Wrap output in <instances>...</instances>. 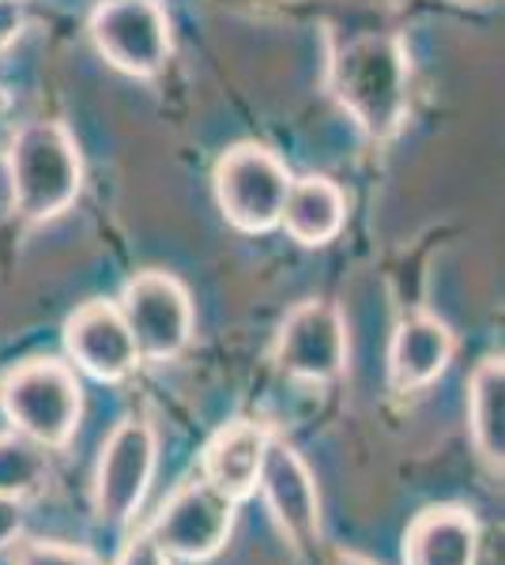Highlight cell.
Here are the masks:
<instances>
[{"mask_svg":"<svg viewBox=\"0 0 505 565\" xmlns=\"http://www.w3.org/2000/svg\"><path fill=\"white\" fill-rule=\"evenodd\" d=\"M328 87L370 140H392L408 117V57L392 34H358L339 45Z\"/></svg>","mask_w":505,"mask_h":565,"instance_id":"obj_1","label":"cell"},{"mask_svg":"<svg viewBox=\"0 0 505 565\" xmlns=\"http://www.w3.org/2000/svg\"><path fill=\"white\" fill-rule=\"evenodd\" d=\"M8 178H12L15 212L31 223H45L69 212L80 196V167L76 140L61 121H31L15 132L8 148Z\"/></svg>","mask_w":505,"mask_h":565,"instance_id":"obj_2","label":"cell"},{"mask_svg":"<svg viewBox=\"0 0 505 565\" xmlns=\"http://www.w3.org/2000/svg\"><path fill=\"white\" fill-rule=\"evenodd\" d=\"M0 407L12 430L39 441L42 449H64L84 415V388L64 362L31 359L0 381Z\"/></svg>","mask_w":505,"mask_h":565,"instance_id":"obj_3","label":"cell"},{"mask_svg":"<svg viewBox=\"0 0 505 565\" xmlns=\"http://www.w3.org/2000/svg\"><path fill=\"white\" fill-rule=\"evenodd\" d=\"M234 505L238 501L219 494L204 479L181 482L167 498V505L155 513V521L148 524V535L167 558L208 562L223 551L227 540H231Z\"/></svg>","mask_w":505,"mask_h":565,"instance_id":"obj_4","label":"cell"},{"mask_svg":"<svg viewBox=\"0 0 505 565\" xmlns=\"http://www.w3.org/2000/svg\"><path fill=\"white\" fill-rule=\"evenodd\" d=\"M291 174L269 148L242 143L231 148L215 167V200L227 223L245 234H264L280 226L283 200H287Z\"/></svg>","mask_w":505,"mask_h":565,"instance_id":"obj_5","label":"cell"},{"mask_svg":"<svg viewBox=\"0 0 505 565\" xmlns=\"http://www.w3.org/2000/svg\"><path fill=\"white\" fill-rule=\"evenodd\" d=\"M122 309L140 359L170 362L192 340V302L189 290L167 271H144L128 279L122 290Z\"/></svg>","mask_w":505,"mask_h":565,"instance_id":"obj_6","label":"cell"},{"mask_svg":"<svg viewBox=\"0 0 505 565\" xmlns=\"http://www.w3.org/2000/svg\"><path fill=\"white\" fill-rule=\"evenodd\" d=\"M91 39L128 76H155L170 57V20L159 0H103L91 12Z\"/></svg>","mask_w":505,"mask_h":565,"instance_id":"obj_7","label":"cell"},{"mask_svg":"<svg viewBox=\"0 0 505 565\" xmlns=\"http://www.w3.org/2000/svg\"><path fill=\"white\" fill-rule=\"evenodd\" d=\"M155 460H159V441H155L151 423L144 418H125L109 441L103 445L95 471V516L103 524H128L136 509L144 505Z\"/></svg>","mask_w":505,"mask_h":565,"instance_id":"obj_8","label":"cell"},{"mask_svg":"<svg viewBox=\"0 0 505 565\" xmlns=\"http://www.w3.org/2000/svg\"><path fill=\"white\" fill-rule=\"evenodd\" d=\"M256 490L264 494V505H269L272 521L280 524V532L287 535L291 546H295V551H317L320 546L317 482L309 476L306 460L275 434H269V445H264Z\"/></svg>","mask_w":505,"mask_h":565,"instance_id":"obj_9","label":"cell"},{"mask_svg":"<svg viewBox=\"0 0 505 565\" xmlns=\"http://www.w3.org/2000/svg\"><path fill=\"white\" fill-rule=\"evenodd\" d=\"M275 362L283 373L309 385H328L347 366V328L333 302H309L295 306L275 340Z\"/></svg>","mask_w":505,"mask_h":565,"instance_id":"obj_10","label":"cell"},{"mask_svg":"<svg viewBox=\"0 0 505 565\" xmlns=\"http://www.w3.org/2000/svg\"><path fill=\"white\" fill-rule=\"evenodd\" d=\"M64 348L98 381H125L140 366V351L133 343L122 309L114 302H87L64 324Z\"/></svg>","mask_w":505,"mask_h":565,"instance_id":"obj_11","label":"cell"},{"mask_svg":"<svg viewBox=\"0 0 505 565\" xmlns=\"http://www.w3.org/2000/svg\"><path fill=\"white\" fill-rule=\"evenodd\" d=\"M480 521L464 505H430L403 532V565H480Z\"/></svg>","mask_w":505,"mask_h":565,"instance_id":"obj_12","label":"cell"},{"mask_svg":"<svg viewBox=\"0 0 505 565\" xmlns=\"http://www.w3.org/2000/svg\"><path fill=\"white\" fill-rule=\"evenodd\" d=\"M456 351V340L438 317L415 313L408 321H400L397 335L389 348V377L397 392H419L434 385L438 377L449 370Z\"/></svg>","mask_w":505,"mask_h":565,"instance_id":"obj_13","label":"cell"},{"mask_svg":"<svg viewBox=\"0 0 505 565\" xmlns=\"http://www.w3.org/2000/svg\"><path fill=\"white\" fill-rule=\"evenodd\" d=\"M264 445H269V430L256 423H231L223 426L204 449V482L227 494L231 501H245L256 490L261 479V460H264Z\"/></svg>","mask_w":505,"mask_h":565,"instance_id":"obj_14","label":"cell"},{"mask_svg":"<svg viewBox=\"0 0 505 565\" xmlns=\"http://www.w3.org/2000/svg\"><path fill=\"white\" fill-rule=\"evenodd\" d=\"M347 215V200L336 181L328 178H291L287 200H283L280 226L298 245H328L339 234Z\"/></svg>","mask_w":505,"mask_h":565,"instance_id":"obj_15","label":"cell"},{"mask_svg":"<svg viewBox=\"0 0 505 565\" xmlns=\"http://www.w3.org/2000/svg\"><path fill=\"white\" fill-rule=\"evenodd\" d=\"M467 426H472L475 452L491 471L505 463V370L502 359H483L472 373L467 392Z\"/></svg>","mask_w":505,"mask_h":565,"instance_id":"obj_16","label":"cell"},{"mask_svg":"<svg viewBox=\"0 0 505 565\" xmlns=\"http://www.w3.org/2000/svg\"><path fill=\"white\" fill-rule=\"evenodd\" d=\"M45 487H50V460L42 445L20 430L0 434V494L27 501Z\"/></svg>","mask_w":505,"mask_h":565,"instance_id":"obj_17","label":"cell"},{"mask_svg":"<svg viewBox=\"0 0 505 565\" xmlns=\"http://www.w3.org/2000/svg\"><path fill=\"white\" fill-rule=\"evenodd\" d=\"M15 565H103L84 546H69V543H20L15 546Z\"/></svg>","mask_w":505,"mask_h":565,"instance_id":"obj_18","label":"cell"},{"mask_svg":"<svg viewBox=\"0 0 505 565\" xmlns=\"http://www.w3.org/2000/svg\"><path fill=\"white\" fill-rule=\"evenodd\" d=\"M23 521H27V516H23V501L0 494V551H8V546L20 543Z\"/></svg>","mask_w":505,"mask_h":565,"instance_id":"obj_19","label":"cell"},{"mask_svg":"<svg viewBox=\"0 0 505 565\" xmlns=\"http://www.w3.org/2000/svg\"><path fill=\"white\" fill-rule=\"evenodd\" d=\"M117 565H170V558L151 543L148 532H140L133 543L125 546V554H122V562H117Z\"/></svg>","mask_w":505,"mask_h":565,"instance_id":"obj_20","label":"cell"},{"mask_svg":"<svg viewBox=\"0 0 505 565\" xmlns=\"http://www.w3.org/2000/svg\"><path fill=\"white\" fill-rule=\"evenodd\" d=\"M23 31V4L20 0H0V53L8 50Z\"/></svg>","mask_w":505,"mask_h":565,"instance_id":"obj_21","label":"cell"},{"mask_svg":"<svg viewBox=\"0 0 505 565\" xmlns=\"http://www.w3.org/2000/svg\"><path fill=\"white\" fill-rule=\"evenodd\" d=\"M328 565H378V562H370V558H362V554H336Z\"/></svg>","mask_w":505,"mask_h":565,"instance_id":"obj_22","label":"cell"}]
</instances>
